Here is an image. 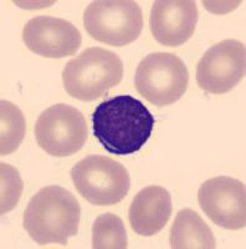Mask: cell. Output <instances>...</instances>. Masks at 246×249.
Here are the masks:
<instances>
[{"instance_id": "cell-1", "label": "cell", "mask_w": 246, "mask_h": 249, "mask_svg": "<svg viewBox=\"0 0 246 249\" xmlns=\"http://www.w3.org/2000/svg\"><path fill=\"white\" fill-rule=\"evenodd\" d=\"M92 132L107 152L130 156L147 143L154 128V116L131 95H117L101 102L92 116Z\"/></svg>"}, {"instance_id": "cell-2", "label": "cell", "mask_w": 246, "mask_h": 249, "mask_svg": "<svg viewBox=\"0 0 246 249\" xmlns=\"http://www.w3.org/2000/svg\"><path fill=\"white\" fill-rule=\"evenodd\" d=\"M81 219V207L70 191L60 186L44 187L24 212L23 224L33 241L40 246L67 244L75 237Z\"/></svg>"}, {"instance_id": "cell-3", "label": "cell", "mask_w": 246, "mask_h": 249, "mask_svg": "<svg viewBox=\"0 0 246 249\" xmlns=\"http://www.w3.org/2000/svg\"><path fill=\"white\" fill-rule=\"evenodd\" d=\"M123 71L118 55L103 48H88L66 64L64 88L80 101H95L118 85Z\"/></svg>"}, {"instance_id": "cell-4", "label": "cell", "mask_w": 246, "mask_h": 249, "mask_svg": "<svg viewBox=\"0 0 246 249\" xmlns=\"http://www.w3.org/2000/svg\"><path fill=\"white\" fill-rule=\"evenodd\" d=\"M77 192L95 206H112L126 198L131 187L127 168L101 155H90L70 172Z\"/></svg>"}, {"instance_id": "cell-5", "label": "cell", "mask_w": 246, "mask_h": 249, "mask_svg": "<svg viewBox=\"0 0 246 249\" xmlns=\"http://www.w3.org/2000/svg\"><path fill=\"white\" fill-rule=\"evenodd\" d=\"M83 25L88 35L99 43L121 48L138 39L143 13L132 0H98L86 8Z\"/></svg>"}, {"instance_id": "cell-6", "label": "cell", "mask_w": 246, "mask_h": 249, "mask_svg": "<svg viewBox=\"0 0 246 249\" xmlns=\"http://www.w3.org/2000/svg\"><path fill=\"white\" fill-rule=\"evenodd\" d=\"M189 72L180 57L170 53H153L137 66L134 85L139 95L156 106H167L183 97Z\"/></svg>"}, {"instance_id": "cell-7", "label": "cell", "mask_w": 246, "mask_h": 249, "mask_svg": "<svg viewBox=\"0 0 246 249\" xmlns=\"http://www.w3.org/2000/svg\"><path fill=\"white\" fill-rule=\"evenodd\" d=\"M35 137L40 148L48 155L67 157L79 152L87 141V122L77 108L56 104L39 116Z\"/></svg>"}, {"instance_id": "cell-8", "label": "cell", "mask_w": 246, "mask_h": 249, "mask_svg": "<svg viewBox=\"0 0 246 249\" xmlns=\"http://www.w3.org/2000/svg\"><path fill=\"white\" fill-rule=\"evenodd\" d=\"M246 71L245 44L227 39L213 45L197 65V82L215 95L229 92L244 79Z\"/></svg>"}, {"instance_id": "cell-9", "label": "cell", "mask_w": 246, "mask_h": 249, "mask_svg": "<svg viewBox=\"0 0 246 249\" xmlns=\"http://www.w3.org/2000/svg\"><path fill=\"white\" fill-rule=\"evenodd\" d=\"M201 210L216 226L241 230L246 226L245 183L228 176L213 177L198 191Z\"/></svg>"}, {"instance_id": "cell-10", "label": "cell", "mask_w": 246, "mask_h": 249, "mask_svg": "<svg viewBox=\"0 0 246 249\" xmlns=\"http://www.w3.org/2000/svg\"><path fill=\"white\" fill-rule=\"evenodd\" d=\"M24 44L35 54L50 59H63L76 54L82 43L79 29L61 18L35 17L24 26Z\"/></svg>"}, {"instance_id": "cell-11", "label": "cell", "mask_w": 246, "mask_h": 249, "mask_svg": "<svg viewBox=\"0 0 246 249\" xmlns=\"http://www.w3.org/2000/svg\"><path fill=\"white\" fill-rule=\"evenodd\" d=\"M198 23V8L192 0H157L150 9L153 37L164 46H179L193 36Z\"/></svg>"}, {"instance_id": "cell-12", "label": "cell", "mask_w": 246, "mask_h": 249, "mask_svg": "<svg viewBox=\"0 0 246 249\" xmlns=\"http://www.w3.org/2000/svg\"><path fill=\"white\" fill-rule=\"evenodd\" d=\"M172 211L169 192L161 186H148L133 198L128 210V221L137 234L152 237L165 227Z\"/></svg>"}, {"instance_id": "cell-13", "label": "cell", "mask_w": 246, "mask_h": 249, "mask_svg": "<svg viewBox=\"0 0 246 249\" xmlns=\"http://www.w3.org/2000/svg\"><path fill=\"white\" fill-rule=\"evenodd\" d=\"M169 244L173 249H214L215 238L203 218L190 208L179 211L170 228Z\"/></svg>"}, {"instance_id": "cell-14", "label": "cell", "mask_w": 246, "mask_h": 249, "mask_svg": "<svg viewBox=\"0 0 246 249\" xmlns=\"http://www.w3.org/2000/svg\"><path fill=\"white\" fill-rule=\"evenodd\" d=\"M0 155L8 156L17 150L23 142L26 132V121L21 110L5 100L0 102Z\"/></svg>"}, {"instance_id": "cell-15", "label": "cell", "mask_w": 246, "mask_h": 249, "mask_svg": "<svg viewBox=\"0 0 246 249\" xmlns=\"http://www.w3.org/2000/svg\"><path fill=\"white\" fill-rule=\"evenodd\" d=\"M127 231L122 218L114 213L99 214L92 226V248L126 249Z\"/></svg>"}, {"instance_id": "cell-16", "label": "cell", "mask_w": 246, "mask_h": 249, "mask_svg": "<svg viewBox=\"0 0 246 249\" xmlns=\"http://www.w3.org/2000/svg\"><path fill=\"white\" fill-rule=\"evenodd\" d=\"M1 168V214L10 212L16 207L23 193V179L16 168L10 164L0 163Z\"/></svg>"}]
</instances>
